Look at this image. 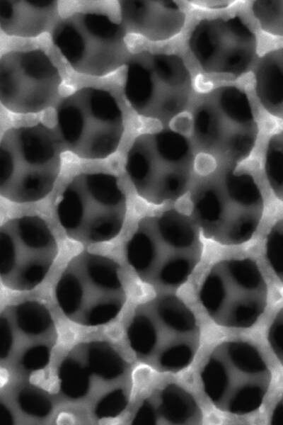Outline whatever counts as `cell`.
Listing matches in <instances>:
<instances>
[{
    "label": "cell",
    "mask_w": 283,
    "mask_h": 425,
    "mask_svg": "<svg viewBox=\"0 0 283 425\" xmlns=\"http://www.w3.org/2000/svg\"><path fill=\"white\" fill-rule=\"evenodd\" d=\"M270 421L272 424L283 425V393L272 411Z\"/></svg>",
    "instance_id": "35"
},
{
    "label": "cell",
    "mask_w": 283,
    "mask_h": 425,
    "mask_svg": "<svg viewBox=\"0 0 283 425\" xmlns=\"http://www.w3.org/2000/svg\"><path fill=\"white\" fill-rule=\"evenodd\" d=\"M272 380L260 351L243 340L216 345L205 360L200 381L206 396L221 412L245 415L262 405Z\"/></svg>",
    "instance_id": "4"
},
{
    "label": "cell",
    "mask_w": 283,
    "mask_h": 425,
    "mask_svg": "<svg viewBox=\"0 0 283 425\" xmlns=\"http://www.w3.org/2000/svg\"><path fill=\"white\" fill-rule=\"evenodd\" d=\"M58 1L51 0H1L0 27L9 36L35 38L55 24Z\"/></svg>",
    "instance_id": "16"
},
{
    "label": "cell",
    "mask_w": 283,
    "mask_h": 425,
    "mask_svg": "<svg viewBox=\"0 0 283 425\" xmlns=\"http://www.w3.org/2000/svg\"><path fill=\"white\" fill-rule=\"evenodd\" d=\"M122 25L98 12H79L57 21L52 40L77 72L101 77L127 62L128 49Z\"/></svg>",
    "instance_id": "9"
},
{
    "label": "cell",
    "mask_w": 283,
    "mask_h": 425,
    "mask_svg": "<svg viewBox=\"0 0 283 425\" xmlns=\"http://www.w3.org/2000/svg\"><path fill=\"white\" fill-rule=\"evenodd\" d=\"M88 361L90 370L108 380L117 378L125 370L122 358L105 342H93L90 344Z\"/></svg>",
    "instance_id": "23"
},
{
    "label": "cell",
    "mask_w": 283,
    "mask_h": 425,
    "mask_svg": "<svg viewBox=\"0 0 283 425\" xmlns=\"http://www.w3.org/2000/svg\"><path fill=\"white\" fill-rule=\"evenodd\" d=\"M255 90L262 108L283 120V47L265 53L254 67Z\"/></svg>",
    "instance_id": "19"
},
{
    "label": "cell",
    "mask_w": 283,
    "mask_h": 425,
    "mask_svg": "<svg viewBox=\"0 0 283 425\" xmlns=\"http://www.w3.org/2000/svg\"><path fill=\"white\" fill-rule=\"evenodd\" d=\"M59 69L42 50H12L0 59V101L14 113H40L59 94Z\"/></svg>",
    "instance_id": "13"
},
{
    "label": "cell",
    "mask_w": 283,
    "mask_h": 425,
    "mask_svg": "<svg viewBox=\"0 0 283 425\" xmlns=\"http://www.w3.org/2000/svg\"><path fill=\"white\" fill-rule=\"evenodd\" d=\"M127 404V398L123 390L117 389L106 395L97 404L95 414L97 417L110 418L118 416Z\"/></svg>",
    "instance_id": "30"
},
{
    "label": "cell",
    "mask_w": 283,
    "mask_h": 425,
    "mask_svg": "<svg viewBox=\"0 0 283 425\" xmlns=\"http://www.w3.org/2000/svg\"><path fill=\"white\" fill-rule=\"evenodd\" d=\"M192 91L190 72L177 54L140 52L127 62L124 94L139 115L172 122L185 114Z\"/></svg>",
    "instance_id": "7"
},
{
    "label": "cell",
    "mask_w": 283,
    "mask_h": 425,
    "mask_svg": "<svg viewBox=\"0 0 283 425\" xmlns=\"http://www.w3.org/2000/svg\"><path fill=\"white\" fill-rule=\"evenodd\" d=\"M187 45L198 66L209 74L239 76L257 61V35L236 14L200 20L192 28Z\"/></svg>",
    "instance_id": "11"
},
{
    "label": "cell",
    "mask_w": 283,
    "mask_h": 425,
    "mask_svg": "<svg viewBox=\"0 0 283 425\" xmlns=\"http://www.w3.org/2000/svg\"><path fill=\"white\" fill-rule=\"evenodd\" d=\"M56 126L62 149L91 160L115 153L125 130L115 97L94 86L82 87L62 99L56 108Z\"/></svg>",
    "instance_id": "6"
},
{
    "label": "cell",
    "mask_w": 283,
    "mask_h": 425,
    "mask_svg": "<svg viewBox=\"0 0 283 425\" xmlns=\"http://www.w3.org/2000/svg\"><path fill=\"white\" fill-rule=\"evenodd\" d=\"M267 341L275 356L283 366V307L277 312L270 324Z\"/></svg>",
    "instance_id": "31"
},
{
    "label": "cell",
    "mask_w": 283,
    "mask_h": 425,
    "mask_svg": "<svg viewBox=\"0 0 283 425\" xmlns=\"http://www.w3.org/2000/svg\"><path fill=\"white\" fill-rule=\"evenodd\" d=\"M122 305L107 303L96 307L88 316L85 325L98 326L113 319L120 312Z\"/></svg>",
    "instance_id": "33"
},
{
    "label": "cell",
    "mask_w": 283,
    "mask_h": 425,
    "mask_svg": "<svg viewBox=\"0 0 283 425\" xmlns=\"http://www.w3.org/2000/svg\"><path fill=\"white\" fill-rule=\"evenodd\" d=\"M62 147L57 134L41 123L13 127L0 142V193L16 203L45 198L62 167Z\"/></svg>",
    "instance_id": "1"
},
{
    "label": "cell",
    "mask_w": 283,
    "mask_h": 425,
    "mask_svg": "<svg viewBox=\"0 0 283 425\" xmlns=\"http://www.w3.org/2000/svg\"><path fill=\"white\" fill-rule=\"evenodd\" d=\"M156 396L146 399L153 424L163 421L168 424H193L202 419V412L194 396L175 383H168L158 389Z\"/></svg>",
    "instance_id": "17"
},
{
    "label": "cell",
    "mask_w": 283,
    "mask_h": 425,
    "mask_svg": "<svg viewBox=\"0 0 283 425\" xmlns=\"http://www.w3.org/2000/svg\"><path fill=\"white\" fill-rule=\"evenodd\" d=\"M190 117L196 152L214 162H240L255 145L258 121L247 94L237 86L213 89L197 103Z\"/></svg>",
    "instance_id": "2"
},
{
    "label": "cell",
    "mask_w": 283,
    "mask_h": 425,
    "mask_svg": "<svg viewBox=\"0 0 283 425\" xmlns=\"http://www.w3.org/2000/svg\"><path fill=\"white\" fill-rule=\"evenodd\" d=\"M195 152L190 137L165 128L137 136L127 151L125 168L138 195L159 204L175 200L187 189Z\"/></svg>",
    "instance_id": "3"
},
{
    "label": "cell",
    "mask_w": 283,
    "mask_h": 425,
    "mask_svg": "<svg viewBox=\"0 0 283 425\" xmlns=\"http://www.w3.org/2000/svg\"><path fill=\"white\" fill-rule=\"evenodd\" d=\"M267 180L275 191L283 190V140L279 134L269 140L265 157Z\"/></svg>",
    "instance_id": "27"
},
{
    "label": "cell",
    "mask_w": 283,
    "mask_h": 425,
    "mask_svg": "<svg viewBox=\"0 0 283 425\" xmlns=\"http://www.w3.org/2000/svg\"><path fill=\"white\" fill-rule=\"evenodd\" d=\"M121 25L126 33L154 42L171 40L185 27L186 13L175 1H119Z\"/></svg>",
    "instance_id": "15"
},
{
    "label": "cell",
    "mask_w": 283,
    "mask_h": 425,
    "mask_svg": "<svg viewBox=\"0 0 283 425\" xmlns=\"http://www.w3.org/2000/svg\"><path fill=\"white\" fill-rule=\"evenodd\" d=\"M266 256L275 274L283 280V231L272 230L266 240Z\"/></svg>",
    "instance_id": "29"
},
{
    "label": "cell",
    "mask_w": 283,
    "mask_h": 425,
    "mask_svg": "<svg viewBox=\"0 0 283 425\" xmlns=\"http://www.w3.org/2000/svg\"><path fill=\"white\" fill-rule=\"evenodd\" d=\"M218 180L226 198L233 205L261 210L262 195L251 175L236 172L230 169L225 171Z\"/></svg>",
    "instance_id": "21"
},
{
    "label": "cell",
    "mask_w": 283,
    "mask_h": 425,
    "mask_svg": "<svg viewBox=\"0 0 283 425\" xmlns=\"http://www.w3.org/2000/svg\"><path fill=\"white\" fill-rule=\"evenodd\" d=\"M88 371L72 359L63 361L59 370L63 393L71 399H79L86 395L89 387Z\"/></svg>",
    "instance_id": "24"
},
{
    "label": "cell",
    "mask_w": 283,
    "mask_h": 425,
    "mask_svg": "<svg viewBox=\"0 0 283 425\" xmlns=\"http://www.w3.org/2000/svg\"><path fill=\"white\" fill-rule=\"evenodd\" d=\"M18 403L24 412L36 417L46 416L52 409L51 402L31 388H24L19 392Z\"/></svg>",
    "instance_id": "28"
},
{
    "label": "cell",
    "mask_w": 283,
    "mask_h": 425,
    "mask_svg": "<svg viewBox=\"0 0 283 425\" xmlns=\"http://www.w3.org/2000/svg\"><path fill=\"white\" fill-rule=\"evenodd\" d=\"M149 331L144 358H154L165 372L178 373L195 359L200 344V328L190 307L178 297L166 295L153 302L151 312H144Z\"/></svg>",
    "instance_id": "14"
},
{
    "label": "cell",
    "mask_w": 283,
    "mask_h": 425,
    "mask_svg": "<svg viewBox=\"0 0 283 425\" xmlns=\"http://www.w3.org/2000/svg\"><path fill=\"white\" fill-rule=\"evenodd\" d=\"M49 348L38 345L28 349L22 358L23 366L29 370H38L47 366L50 361Z\"/></svg>",
    "instance_id": "32"
},
{
    "label": "cell",
    "mask_w": 283,
    "mask_h": 425,
    "mask_svg": "<svg viewBox=\"0 0 283 425\" xmlns=\"http://www.w3.org/2000/svg\"><path fill=\"white\" fill-rule=\"evenodd\" d=\"M200 301L210 318L229 328H248L264 313L267 302L265 278L249 258L222 261L206 275Z\"/></svg>",
    "instance_id": "8"
},
{
    "label": "cell",
    "mask_w": 283,
    "mask_h": 425,
    "mask_svg": "<svg viewBox=\"0 0 283 425\" xmlns=\"http://www.w3.org/2000/svg\"><path fill=\"white\" fill-rule=\"evenodd\" d=\"M57 254L52 230L37 215L13 217L1 226V277L11 289L29 290L40 284Z\"/></svg>",
    "instance_id": "10"
},
{
    "label": "cell",
    "mask_w": 283,
    "mask_h": 425,
    "mask_svg": "<svg viewBox=\"0 0 283 425\" xmlns=\"http://www.w3.org/2000/svg\"><path fill=\"white\" fill-rule=\"evenodd\" d=\"M156 237L170 253H197L198 235L191 219L170 209L144 218Z\"/></svg>",
    "instance_id": "20"
},
{
    "label": "cell",
    "mask_w": 283,
    "mask_h": 425,
    "mask_svg": "<svg viewBox=\"0 0 283 425\" xmlns=\"http://www.w3.org/2000/svg\"><path fill=\"white\" fill-rule=\"evenodd\" d=\"M16 316L18 327L29 334L43 333L52 323V318L47 308L34 301L20 304L16 308Z\"/></svg>",
    "instance_id": "25"
},
{
    "label": "cell",
    "mask_w": 283,
    "mask_h": 425,
    "mask_svg": "<svg viewBox=\"0 0 283 425\" xmlns=\"http://www.w3.org/2000/svg\"><path fill=\"white\" fill-rule=\"evenodd\" d=\"M127 198L117 178L106 172L74 176L59 195L56 214L71 239L86 244L109 242L121 232Z\"/></svg>",
    "instance_id": "5"
},
{
    "label": "cell",
    "mask_w": 283,
    "mask_h": 425,
    "mask_svg": "<svg viewBox=\"0 0 283 425\" xmlns=\"http://www.w3.org/2000/svg\"><path fill=\"white\" fill-rule=\"evenodd\" d=\"M193 196L196 222L206 234L217 240L229 218L242 208L229 202L219 180L200 184Z\"/></svg>",
    "instance_id": "18"
},
{
    "label": "cell",
    "mask_w": 283,
    "mask_h": 425,
    "mask_svg": "<svg viewBox=\"0 0 283 425\" xmlns=\"http://www.w3.org/2000/svg\"><path fill=\"white\" fill-rule=\"evenodd\" d=\"M261 210H241L231 216L221 230L217 241L239 244L251 239L260 223Z\"/></svg>",
    "instance_id": "22"
},
{
    "label": "cell",
    "mask_w": 283,
    "mask_h": 425,
    "mask_svg": "<svg viewBox=\"0 0 283 425\" xmlns=\"http://www.w3.org/2000/svg\"><path fill=\"white\" fill-rule=\"evenodd\" d=\"M55 295L63 312L85 325L96 307L122 305L125 300L119 266L108 256L81 252L67 263L56 285Z\"/></svg>",
    "instance_id": "12"
},
{
    "label": "cell",
    "mask_w": 283,
    "mask_h": 425,
    "mask_svg": "<svg viewBox=\"0 0 283 425\" xmlns=\"http://www.w3.org/2000/svg\"><path fill=\"white\" fill-rule=\"evenodd\" d=\"M1 422L4 424H13V416L10 411L4 404L0 407Z\"/></svg>",
    "instance_id": "36"
},
{
    "label": "cell",
    "mask_w": 283,
    "mask_h": 425,
    "mask_svg": "<svg viewBox=\"0 0 283 425\" xmlns=\"http://www.w3.org/2000/svg\"><path fill=\"white\" fill-rule=\"evenodd\" d=\"M251 10L263 31L283 37V1H254Z\"/></svg>",
    "instance_id": "26"
},
{
    "label": "cell",
    "mask_w": 283,
    "mask_h": 425,
    "mask_svg": "<svg viewBox=\"0 0 283 425\" xmlns=\"http://www.w3.org/2000/svg\"><path fill=\"white\" fill-rule=\"evenodd\" d=\"M12 346V332L8 321L0 319V356L2 358L6 357Z\"/></svg>",
    "instance_id": "34"
}]
</instances>
